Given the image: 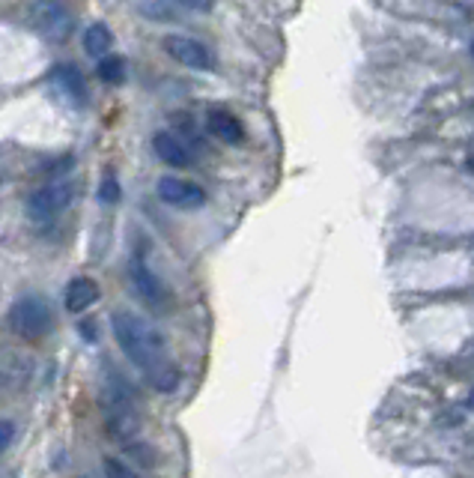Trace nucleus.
Returning <instances> with one entry per match:
<instances>
[{"label": "nucleus", "instance_id": "11", "mask_svg": "<svg viewBox=\"0 0 474 478\" xmlns=\"http://www.w3.org/2000/svg\"><path fill=\"white\" fill-rule=\"evenodd\" d=\"M48 81L57 87L60 96H66V99H72L75 105L87 102V81H84V75L78 73V66H69V64L54 66Z\"/></svg>", "mask_w": 474, "mask_h": 478}, {"label": "nucleus", "instance_id": "19", "mask_svg": "<svg viewBox=\"0 0 474 478\" xmlns=\"http://www.w3.org/2000/svg\"><path fill=\"white\" fill-rule=\"evenodd\" d=\"M469 406H471V410H474V388H471V395H469Z\"/></svg>", "mask_w": 474, "mask_h": 478}, {"label": "nucleus", "instance_id": "2", "mask_svg": "<svg viewBox=\"0 0 474 478\" xmlns=\"http://www.w3.org/2000/svg\"><path fill=\"white\" fill-rule=\"evenodd\" d=\"M102 406H105V422H107L111 437L129 442L134 433H138V413H134V397L129 388H125L120 374H114L105 383Z\"/></svg>", "mask_w": 474, "mask_h": 478}, {"label": "nucleus", "instance_id": "4", "mask_svg": "<svg viewBox=\"0 0 474 478\" xmlns=\"http://www.w3.org/2000/svg\"><path fill=\"white\" fill-rule=\"evenodd\" d=\"M30 30L45 39H63L72 30V4L69 0H30L24 13Z\"/></svg>", "mask_w": 474, "mask_h": 478}, {"label": "nucleus", "instance_id": "7", "mask_svg": "<svg viewBox=\"0 0 474 478\" xmlns=\"http://www.w3.org/2000/svg\"><path fill=\"white\" fill-rule=\"evenodd\" d=\"M158 198L167 203V207L176 209H200L206 203V189L191 180H179V176H161L156 183Z\"/></svg>", "mask_w": 474, "mask_h": 478}, {"label": "nucleus", "instance_id": "8", "mask_svg": "<svg viewBox=\"0 0 474 478\" xmlns=\"http://www.w3.org/2000/svg\"><path fill=\"white\" fill-rule=\"evenodd\" d=\"M129 278H131V285H134V294H138L147 305L156 308V305H161L167 299V287L161 285V278L143 260L134 258L129 263Z\"/></svg>", "mask_w": 474, "mask_h": 478}, {"label": "nucleus", "instance_id": "13", "mask_svg": "<svg viewBox=\"0 0 474 478\" xmlns=\"http://www.w3.org/2000/svg\"><path fill=\"white\" fill-rule=\"evenodd\" d=\"M114 48V33L111 28H107L105 21H96V24H89V28L84 30V51L89 57H105L107 51Z\"/></svg>", "mask_w": 474, "mask_h": 478}, {"label": "nucleus", "instance_id": "9", "mask_svg": "<svg viewBox=\"0 0 474 478\" xmlns=\"http://www.w3.org/2000/svg\"><path fill=\"white\" fill-rule=\"evenodd\" d=\"M152 147H156V156L170 167H188L194 162V147H188L185 138L174 135V132H156L152 138Z\"/></svg>", "mask_w": 474, "mask_h": 478}, {"label": "nucleus", "instance_id": "14", "mask_svg": "<svg viewBox=\"0 0 474 478\" xmlns=\"http://www.w3.org/2000/svg\"><path fill=\"white\" fill-rule=\"evenodd\" d=\"M96 75H98V81H105V84H111V87L125 84V60H123L120 55H105V57H98Z\"/></svg>", "mask_w": 474, "mask_h": 478}, {"label": "nucleus", "instance_id": "20", "mask_svg": "<svg viewBox=\"0 0 474 478\" xmlns=\"http://www.w3.org/2000/svg\"><path fill=\"white\" fill-rule=\"evenodd\" d=\"M471 57H474V42H471Z\"/></svg>", "mask_w": 474, "mask_h": 478}, {"label": "nucleus", "instance_id": "10", "mask_svg": "<svg viewBox=\"0 0 474 478\" xmlns=\"http://www.w3.org/2000/svg\"><path fill=\"white\" fill-rule=\"evenodd\" d=\"M206 129L212 132V138H218L221 144H241L245 141V126L236 114L227 108H209L206 114Z\"/></svg>", "mask_w": 474, "mask_h": 478}, {"label": "nucleus", "instance_id": "15", "mask_svg": "<svg viewBox=\"0 0 474 478\" xmlns=\"http://www.w3.org/2000/svg\"><path fill=\"white\" fill-rule=\"evenodd\" d=\"M98 201L102 203H116L120 201V183H116V176L107 174L102 183H98Z\"/></svg>", "mask_w": 474, "mask_h": 478}, {"label": "nucleus", "instance_id": "3", "mask_svg": "<svg viewBox=\"0 0 474 478\" xmlns=\"http://www.w3.org/2000/svg\"><path fill=\"white\" fill-rule=\"evenodd\" d=\"M9 329L24 341H39L54 329V312L42 296H21L9 308Z\"/></svg>", "mask_w": 474, "mask_h": 478}, {"label": "nucleus", "instance_id": "18", "mask_svg": "<svg viewBox=\"0 0 474 478\" xmlns=\"http://www.w3.org/2000/svg\"><path fill=\"white\" fill-rule=\"evenodd\" d=\"M13 437H15V424L4 419V424H0V451H6L9 446H13Z\"/></svg>", "mask_w": 474, "mask_h": 478}, {"label": "nucleus", "instance_id": "5", "mask_svg": "<svg viewBox=\"0 0 474 478\" xmlns=\"http://www.w3.org/2000/svg\"><path fill=\"white\" fill-rule=\"evenodd\" d=\"M161 48H165V55L170 60H176L185 69H194V73H215V66H218L209 46H203L200 39L182 37V33H165Z\"/></svg>", "mask_w": 474, "mask_h": 478}, {"label": "nucleus", "instance_id": "16", "mask_svg": "<svg viewBox=\"0 0 474 478\" xmlns=\"http://www.w3.org/2000/svg\"><path fill=\"white\" fill-rule=\"evenodd\" d=\"M176 4L188 13H212L215 10V0H176Z\"/></svg>", "mask_w": 474, "mask_h": 478}, {"label": "nucleus", "instance_id": "17", "mask_svg": "<svg viewBox=\"0 0 474 478\" xmlns=\"http://www.w3.org/2000/svg\"><path fill=\"white\" fill-rule=\"evenodd\" d=\"M105 473L107 475H134V469L131 466H125L123 460H116V457H105Z\"/></svg>", "mask_w": 474, "mask_h": 478}, {"label": "nucleus", "instance_id": "1", "mask_svg": "<svg viewBox=\"0 0 474 478\" xmlns=\"http://www.w3.org/2000/svg\"><path fill=\"white\" fill-rule=\"evenodd\" d=\"M114 338L125 353V359L140 371V377L156 388V392H176L179 386V368L174 365L167 353V341L149 320H143L140 314L120 308L111 314Z\"/></svg>", "mask_w": 474, "mask_h": 478}, {"label": "nucleus", "instance_id": "6", "mask_svg": "<svg viewBox=\"0 0 474 478\" xmlns=\"http://www.w3.org/2000/svg\"><path fill=\"white\" fill-rule=\"evenodd\" d=\"M72 185L69 183H51V185H42V189H36L30 198H27V216L33 221H51L57 212H63L72 203Z\"/></svg>", "mask_w": 474, "mask_h": 478}, {"label": "nucleus", "instance_id": "12", "mask_svg": "<svg viewBox=\"0 0 474 478\" xmlns=\"http://www.w3.org/2000/svg\"><path fill=\"white\" fill-rule=\"evenodd\" d=\"M98 285L93 278H72L69 287H66V299H63V305H66L69 314H84L87 308H93L98 303Z\"/></svg>", "mask_w": 474, "mask_h": 478}]
</instances>
